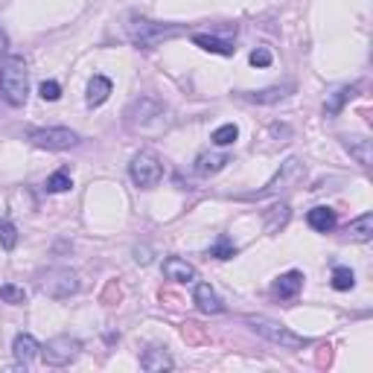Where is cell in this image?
I'll use <instances>...</instances> for the list:
<instances>
[{"instance_id": "obj_2", "label": "cell", "mask_w": 373, "mask_h": 373, "mask_svg": "<svg viewBox=\"0 0 373 373\" xmlns=\"http://www.w3.org/2000/svg\"><path fill=\"white\" fill-rule=\"evenodd\" d=\"M0 93L9 105H24L29 96V79H26V64L21 56H6L0 61Z\"/></svg>"}, {"instance_id": "obj_32", "label": "cell", "mask_w": 373, "mask_h": 373, "mask_svg": "<svg viewBox=\"0 0 373 373\" xmlns=\"http://www.w3.org/2000/svg\"><path fill=\"white\" fill-rule=\"evenodd\" d=\"M184 338H190V342H201L204 333L199 330V323H187V327H184Z\"/></svg>"}, {"instance_id": "obj_16", "label": "cell", "mask_w": 373, "mask_h": 373, "mask_svg": "<svg viewBox=\"0 0 373 373\" xmlns=\"http://www.w3.org/2000/svg\"><path fill=\"white\" fill-rule=\"evenodd\" d=\"M300 286H303V274L300 271H286L277 277V283H274V295L283 298V300H291L300 291Z\"/></svg>"}, {"instance_id": "obj_6", "label": "cell", "mask_w": 373, "mask_h": 373, "mask_svg": "<svg viewBox=\"0 0 373 373\" xmlns=\"http://www.w3.org/2000/svg\"><path fill=\"white\" fill-rule=\"evenodd\" d=\"M303 178V167H300V160L298 158H289L280 164V172L271 178V181L263 187V190H257V192H248V196H242L245 201H254V199H266V196H274V192H280V190H291L298 181Z\"/></svg>"}, {"instance_id": "obj_20", "label": "cell", "mask_w": 373, "mask_h": 373, "mask_svg": "<svg viewBox=\"0 0 373 373\" xmlns=\"http://www.w3.org/2000/svg\"><path fill=\"white\" fill-rule=\"evenodd\" d=\"M192 44L201 47V50H207V53H219V56H234V53H236L234 44L222 41V38H216V36H201V32H196V36H192Z\"/></svg>"}, {"instance_id": "obj_15", "label": "cell", "mask_w": 373, "mask_h": 373, "mask_svg": "<svg viewBox=\"0 0 373 373\" xmlns=\"http://www.w3.org/2000/svg\"><path fill=\"white\" fill-rule=\"evenodd\" d=\"M306 222H310V228H312V231H318V234H330V231L335 228L338 216H335V210H333V207H312L310 213H306Z\"/></svg>"}, {"instance_id": "obj_31", "label": "cell", "mask_w": 373, "mask_h": 373, "mask_svg": "<svg viewBox=\"0 0 373 373\" xmlns=\"http://www.w3.org/2000/svg\"><path fill=\"white\" fill-rule=\"evenodd\" d=\"M251 64L254 68H268L271 64V50L268 47H257V50L251 53Z\"/></svg>"}, {"instance_id": "obj_30", "label": "cell", "mask_w": 373, "mask_h": 373, "mask_svg": "<svg viewBox=\"0 0 373 373\" xmlns=\"http://www.w3.org/2000/svg\"><path fill=\"white\" fill-rule=\"evenodd\" d=\"M38 93H41V100H47V102H56L59 96H61V88H59V82H53V79H47V82H41Z\"/></svg>"}, {"instance_id": "obj_3", "label": "cell", "mask_w": 373, "mask_h": 373, "mask_svg": "<svg viewBox=\"0 0 373 373\" xmlns=\"http://www.w3.org/2000/svg\"><path fill=\"white\" fill-rule=\"evenodd\" d=\"M184 26H175V24H158V21H149V18H137L132 15L125 24V36L135 47H143V50H149V47L160 44V41H169L175 36H181Z\"/></svg>"}, {"instance_id": "obj_4", "label": "cell", "mask_w": 373, "mask_h": 373, "mask_svg": "<svg viewBox=\"0 0 373 373\" xmlns=\"http://www.w3.org/2000/svg\"><path fill=\"white\" fill-rule=\"evenodd\" d=\"M245 323H248V327H251L257 335H263L266 342L277 344L280 350H303V347H310V344H312V338L291 333L289 327H283V323L271 321V318H266V315H248Z\"/></svg>"}, {"instance_id": "obj_29", "label": "cell", "mask_w": 373, "mask_h": 373, "mask_svg": "<svg viewBox=\"0 0 373 373\" xmlns=\"http://www.w3.org/2000/svg\"><path fill=\"white\" fill-rule=\"evenodd\" d=\"M0 242H3L6 251H12L15 242H18V231H15V224L6 222V219H0Z\"/></svg>"}, {"instance_id": "obj_1", "label": "cell", "mask_w": 373, "mask_h": 373, "mask_svg": "<svg viewBox=\"0 0 373 373\" xmlns=\"http://www.w3.org/2000/svg\"><path fill=\"white\" fill-rule=\"evenodd\" d=\"M169 111L164 102L152 100V96H143V100H135L125 108V125L137 135H160L169 125Z\"/></svg>"}, {"instance_id": "obj_9", "label": "cell", "mask_w": 373, "mask_h": 373, "mask_svg": "<svg viewBox=\"0 0 373 373\" xmlns=\"http://www.w3.org/2000/svg\"><path fill=\"white\" fill-rule=\"evenodd\" d=\"M41 289H44V295L64 300V298H70L79 291V274L70 271V268H53V271H47Z\"/></svg>"}, {"instance_id": "obj_24", "label": "cell", "mask_w": 373, "mask_h": 373, "mask_svg": "<svg viewBox=\"0 0 373 373\" xmlns=\"http://www.w3.org/2000/svg\"><path fill=\"white\" fill-rule=\"evenodd\" d=\"M356 286V274L347 268V266H338L335 271H333V289L335 291H350Z\"/></svg>"}, {"instance_id": "obj_5", "label": "cell", "mask_w": 373, "mask_h": 373, "mask_svg": "<svg viewBox=\"0 0 373 373\" xmlns=\"http://www.w3.org/2000/svg\"><path fill=\"white\" fill-rule=\"evenodd\" d=\"M128 172H132V181L143 190L155 187L160 178H164V164H160V158L149 149H143L132 158V164H128Z\"/></svg>"}, {"instance_id": "obj_18", "label": "cell", "mask_w": 373, "mask_h": 373, "mask_svg": "<svg viewBox=\"0 0 373 373\" xmlns=\"http://www.w3.org/2000/svg\"><path fill=\"white\" fill-rule=\"evenodd\" d=\"M111 91H114V82H111L108 76H93L91 85H88V105H91V108L102 105L108 96H111Z\"/></svg>"}, {"instance_id": "obj_23", "label": "cell", "mask_w": 373, "mask_h": 373, "mask_svg": "<svg viewBox=\"0 0 373 373\" xmlns=\"http://www.w3.org/2000/svg\"><path fill=\"white\" fill-rule=\"evenodd\" d=\"M347 236L356 239V242H370L373 239V216L370 213H362L356 222H350Z\"/></svg>"}, {"instance_id": "obj_27", "label": "cell", "mask_w": 373, "mask_h": 373, "mask_svg": "<svg viewBox=\"0 0 373 373\" xmlns=\"http://www.w3.org/2000/svg\"><path fill=\"white\" fill-rule=\"evenodd\" d=\"M236 137H239V128H236L234 123H224V125L216 128L210 140H213L216 146H231V143H236Z\"/></svg>"}, {"instance_id": "obj_11", "label": "cell", "mask_w": 373, "mask_h": 373, "mask_svg": "<svg viewBox=\"0 0 373 373\" xmlns=\"http://www.w3.org/2000/svg\"><path fill=\"white\" fill-rule=\"evenodd\" d=\"M164 277L175 280V283H192L196 280V268L181 257H167L164 259Z\"/></svg>"}, {"instance_id": "obj_17", "label": "cell", "mask_w": 373, "mask_h": 373, "mask_svg": "<svg viewBox=\"0 0 373 373\" xmlns=\"http://www.w3.org/2000/svg\"><path fill=\"white\" fill-rule=\"evenodd\" d=\"M175 362H172V356L167 350H160V347H149L143 356H140V367L143 370H149V373H158V370H169Z\"/></svg>"}, {"instance_id": "obj_8", "label": "cell", "mask_w": 373, "mask_h": 373, "mask_svg": "<svg viewBox=\"0 0 373 373\" xmlns=\"http://www.w3.org/2000/svg\"><path fill=\"white\" fill-rule=\"evenodd\" d=\"M79 350H82V344H79L76 338L56 335L41 347V359H44V365H50V367H68L70 362H76Z\"/></svg>"}, {"instance_id": "obj_19", "label": "cell", "mask_w": 373, "mask_h": 373, "mask_svg": "<svg viewBox=\"0 0 373 373\" xmlns=\"http://www.w3.org/2000/svg\"><path fill=\"white\" fill-rule=\"evenodd\" d=\"M295 91V85H277V88H266V91H254V93H245V100L257 102V105H274V102H280L286 100V96Z\"/></svg>"}, {"instance_id": "obj_33", "label": "cell", "mask_w": 373, "mask_h": 373, "mask_svg": "<svg viewBox=\"0 0 373 373\" xmlns=\"http://www.w3.org/2000/svg\"><path fill=\"white\" fill-rule=\"evenodd\" d=\"M135 254H137V257H135L137 263H149V259H152V257H149V251H146V248H143V251H140V248H135Z\"/></svg>"}, {"instance_id": "obj_21", "label": "cell", "mask_w": 373, "mask_h": 373, "mask_svg": "<svg viewBox=\"0 0 373 373\" xmlns=\"http://www.w3.org/2000/svg\"><path fill=\"white\" fill-rule=\"evenodd\" d=\"M344 146H347V152L356 160H359L362 167H370V160H373V143L367 137H347Z\"/></svg>"}, {"instance_id": "obj_14", "label": "cell", "mask_w": 373, "mask_h": 373, "mask_svg": "<svg viewBox=\"0 0 373 373\" xmlns=\"http://www.w3.org/2000/svg\"><path fill=\"white\" fill-rule=\"evenodd\" d=\"M12 353H15V359H18L21 365H26V362H32V359H36V356L41 353V344H38V338H36V335L21 333L18 338H15Z\"/></svg>"}, {"instance_id": "obj_10", "label": "cell", "mask_w": 373, "mask_h": 373, "mask_svg": "<svg viewBox=\"0 0 373 373\" xmlns=\"http://www.w3.org/2000/svg\"><path fill=\"white\" fill-rule=\"evenodd\" d=\"M192 300H196V306H199L201 312H207V315H219V312H224V303H222V298L216 295V291L210 289V283H196Z\"/></svg>"}, {"instance_id": "obj_26", "label": "cell", "mask_w": 373, "mask_h": 373, "mask_svg": "<svg viewBox=\"0 0 373 373\" xmlns=\"http://www.w3.org/2000/svg\"><path fill=\"white\" fill-rule=\"evenodd\" d=\"M0 300L12 303V306H21V303H26V291L21 286H15V283H6V286H0Z\"/></svg>"}, {"instance_id": "obj_25", "label": "cell", "mask_w": 373, "mask_h": 373, "mask_svg": "<svg viewBox=\"0 0 373 373\" xmlns=\"http://www.w3.org/2000/svg\"><path fill=\"white\" fill-rule=\"evenodd\" d=\"M210 257H216V259H234V257H236V245L222 234V236L213 242V248H210Z\"/></svg>"}, {"instance_id": "obj_13", "label": "cell", "mask_w": 373, "mask_h": 373, "mask_svg": "<svg viewBox=\"0 0 373 373\" xmlns=\"http://www.w3.org/2000/svg\"><path fill=\"white\" fill-rule=\"evenodd\" d=\"M356 93H359V85H344V88H338L335 93L327 96V102H323V114H327V117H338V114H342V108L353 100Z\"/></svg>"}, {"instance_id": "obj_34", "label": "cell", "mask_w": 373, "mask_h": 373, "mask_svg": "<svg viewBox=\"0 0 373 373\" xmlns=\"http://www.w3.org/2000/svg\"><path fill=\"white\" fill-rule=\"evenodd\" d=\"M9 50V38H6V32L0 29V53H6Z\"/></svg>"}, {"instance_id": "obj_12", "label": "cell", "mask_w": 373, "mask_h": 373, "mask_svg": "<svg viewBox=\"0 0 373 373\" xmlns=\"http://www.w3.org/2000/svg\"><path fill=\"white\" fill-rule=\"evenodd\" d=\"M228 164H231V158L224 155V152H199V158H196V172H199V175H216V172H222Z\"/></svg>"}, {"instance_id": "obj_7", "label": "cell", "mask_w": 373, "mask_h": 373, "mask_svg": "<svg viewBox=\"0 0 373 373\" xmlns=\"http://www.w3.org/2000/svg\"><path fill=\"white\" fill-rule=\"evenodd\" d=\"M29 140H32V146H38V149H47V152H64V149H73V146H79V135L70 132V128H61V125H53V128H32V132H29Z\"/></svg>"}, {"instance_id": "obj_28", "label": "cell", "mask_w": 373, "mask_h": 373, "mask_svg": "<svg viewBox=\"0 0 373 373\" xmlns=\"http://www.w3.org/2000/svg\"><path fill=\"white\" fill-rule=\"evenodd\" d=\"M64 190H70L68 169H59V172H53L50 178H47V192H64Z\"/></svg>"}, {"instance_id": "obj_22", "label": "cell", "mask_w": 373, "mask_h": 373, "mask_svg": "<svg viewBox=\"0 0 373 373\" xmlns=\"http://www.w3.org/2000/svg\"><path fill=\"white\" fill-rule=\"evenodd\" d=\"M289 216H291V207H289L286 201L274 204V207L268 210V213H266V231H268V234H277L280 228H286Z\"/></svg>"}]
</instances>
